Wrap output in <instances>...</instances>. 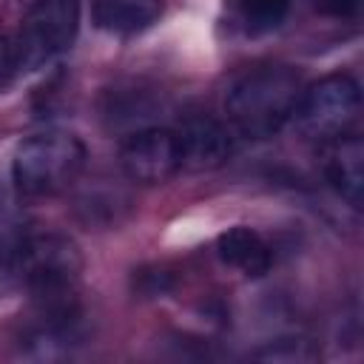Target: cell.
I'll return each mask as SVG.
<instances>
[{"mask_svg": "<svg viewBox=\"0 0 364 364\" xmlns=\"http://www.w3.org/2000/svg\"><path fill=\"white\" fill-rule=\"evenodd\" d=\"M301 74L287 63H262L242 71L225 91V111L233 128L250 139L273 136L301 97Z\"/></svg>", "mask_w": 364, "mask_h": 364, "instance_id": "obj_1", "label": "cell"}, {"mask_svg": "<svg viewBox=\"0 0 364 364\" xmlns=\"http://www.w3.org/2000/svg\"><path fill=\"white\" fill-rule=\"evenodd\" d=\"M80 273V247L60 233H28L14 264V282L28 290L37 307L77 304Z\"/></svg>", "mask_w": 364, "mask_h": 364, "instance_id": "obj_2", "label": "cell"}, {"mask_svg": "<svg viewBox=\"0 0 364 364\" xmlns=\"http://www.w3.org/2000/svg\"><path fill=\"white\" fill-rule=\"evenodd\" d=\"M85 168V145L68 131H43L23 139L11 159V185L20 196H54L77 182Z\"/></svg>", "mask_w": 364, "mask_h": 364, "instance_id": "obj_3", "label": "cell"}, {"mask_svg": "<svg viewBox=\"0 0 364 364\" xmlns=\"http://www.w3.org/2000/svg\"><path fill=\"white\" fill-rule=\"evenodd\" d=\"M82 0H34L11 40L14 71H37L68 51L80 31Z\"/></svg>", "mask_w": 364, "mask_h": 364, "instance_id": "obj_4", "label": "cell"}, {"mask_svg": "<svg viewBox=\"0 0 364 364\" xmlns=\"http://www.w3.org/2000/svg\"><path fill=\"white\" fill-rule=\"evenodd\" d=\"M361 111V88L350 74H327L301 91L293 108L296 131L310 142H330L350 134Z\"/></svg>", "mask_w": 364, "mask_h": 364, "instance_id": "obj_5", "label": "cell"}, {"mask_svg": "<svg viewBox=\"0 0 364 364\" xmlns=\"http://www.w3.org/2000/svg\"><path fill=\"white\" fill-rule=\"evenodd\" d=\"M119 168L131 182L162 185L182 171L179 136L162 125L134 128L119 142Z\"/></svg>", "mask_w": 364, "mask_h": 364, "instance_id": "obj_6", "label": "cell"}, {"mask_svg": "<svg viewBox=\"0 0 364 364\" xmlns=\"http://www.w3.org/2000/svg\"><path fill=\"white\" fill-rule=\"evenodd\" d=\"M176 136H179V151H182V168L188 171H213L225 165V159L233 151L230 131L208 114L188 117L176 128Z\"/></svg>", "mask_w": 364, "mask_h": 364, "instance_id": "obj_7", "label": "cell"}, {"mask_svg": "<svg viewBox=\"0 0 364 364\" xmlns=\"http://www.w3.org/2000/svg\"><path fill=\"white\" fill-rule=\"evenodd\" d=\"M321 176L324 182L350 205H361L364 185V142L358 134H341L330 142H321Z\"/></svg>", "mask_w": 364, "mask_h": 364, "instance_id": "obj_8", "label": "cell"}, {"mask_svg": "<svg viewBox=\"0 0 364 364\" xmlns=\"http://www.w3.org/2000/svg\"><path fill=\"white\" fill-rule=\"evenodd\" d=\"M162 9H165L162 0H94L91 17L97 28L108 34L134 37L151 28L162 17Z\"/></svg>", "mask_w": 364, "mask_h": 364, "instance_id": "obj_9", "label": "cell"}, {"mask_svg": "<svg viewBox=\"0 0 364 364\" xmlns=\"http://www.w3.org/2000/svg\"><path fill=\"white\" fill-rule=\"evenodd\" d=\"M216 253L225 264L236 267L239 273L245 276H264L273 264V253H270V245L253 230V228H245V225H236V228H228L225 233H219L216 239Z\"/></svg>", "mask_w": 364, "mask_h": 364, "instance_id": "obj_10", "label": "cell"}, {"mask_svg": "<svg viewBox=\"0 0 364 364\" xmlns=\"http://www.w3.org/2000/svg\"><path fill=\"white\" fill-rule=\"evenodd\" d=\"M290 6L293 0H230L236 26L250 37L279 28L290 14Z\"/></svg>", "mask_w": 364, "mask_h": 364, "instance_id": "obj_11", "label": "cell"}, {"mask_svg": "<svg viewBox=\"0 0 364 364\" xmlns=\"http://www.w3.org/2000/svg\"><path fill=\"white\" fill-rule=\"evenodd\" d=\"M253 355L267 361H307L313 358V350H310V341L304 338H276V341H267Z\"/></svg>", "mask_w": 364, "mask_h": 364, "instance_id": "obj_12", "label": "cell"}, {"mask_svg": "<svg viewBox=\"0 0 364 364\" xmlns=\"http://www.w3.org/2000/svg\"><path fill=\"white\" fill-rule=\"evenodd\" d=\"M310 6L324 14V17H336V20H350L358 14L361 0H310Z\"/></svg>", "mask_w": 364, "mask_h": 364, "instance_id": "obj_13", "label": "cell"}, {"mask_svg": "<svg viewBox=\"0 0 364 364\" xmlns=\"http://www.w3.org/2000/svg\"><path fill=\"white\" fill-rule=\"evenodd\" d=\"M171 287V276L165 273V270H154V273H139V290L145 293V296H159V293H165Z\"/></svg>", "mask_w": 364, "mask_h": 364, "instance_id": "obj_14", "label": "cell"}]
</instances>
